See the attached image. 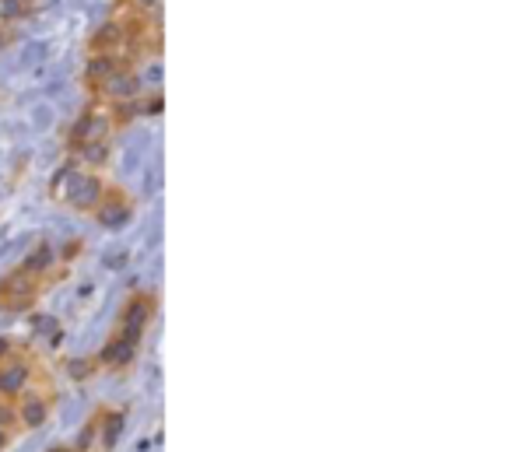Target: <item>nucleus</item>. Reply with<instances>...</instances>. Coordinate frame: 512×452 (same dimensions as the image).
Returning <instances> with one entry per match:
<instances>
[{
  "mask_svg": "<svg viewBox=\"0 0 512 452\" xmlns=\"http://www.w3.org/2000/svg\"><path fill=\"white\" fill-rule=\"evenodd\" d=\"M151 319H155V295H151V291H137V295L123 305L113 337L102 347V365H106L109 372H127V368L134 365L144 347V337H148Z\"/></svg>",
  "mask_w": 512,
  "mask_h": 452,
  "instance_id": "nucleus-2",
  "label": "nucleus"
},
{
  "mask_svg": "<svg viewBox=\"0 0 512 452\" xmlns=\"http://www.w3.org/2000/svg\"><path fill=\"white\" fill-rule=\"evenodd\" d=\"M57 400L60 386L50 361L29 344L0 340V449L43 428Z\"/></svg>",
  "mask_w": 512,
  "mask_h": 452,
  "instance_id": "nucleus-1",
  "label": "nucleus"
},
{
  "mask_svg": "<svg viewBox=\"0 0 512 452\" xmlns=\"http://www.w3.org/2000/svg\"><path fill=\"white\" fill-rule=\"evenodd\" d=\"M60 197H64L67 207L81 214H92L99 221H120V214L127 211V197H123L120 186H113L106 176L85 165V169H74L64 176V186H60Z\"/></svg>",
  "mask_w": 512,
  "mask_h": 452,
  "instance_id": "nucleus-3",
  "label": "nucleus"
},
{
  "mask_svg": "<svg viewBox=\"0 0 512 452\" xmlns=\"http://www.w3.org/2000/svg\"><path fill=\"white\" fill-rule=\"evenodd\" d=\"M120 424H123L120 410L102 407L99 414L88 421L85 442H81L78 449H57V452H106L109 445H113V438H120Z\"/></svg>",
  "mask_w": 512,
  "mask_h": 452,
  "instance_id": "nucleus-5",
  "label": "nucleus"
},
{
  "mask_svg": "<svg viewBox=\"0 0 512 452\" xmlns=\"http://www.w3.org/2000/svg\"><path fill=\"white\" fill-rule=\"evenodd\" d=\"M60 267H53L43 256H29L25 263H18L8 277H0V309L4 312H25L50 291V284L57 281Z\"/></svg>",
  "mask_w": 512,
  "mask_h": 452,
  "instance_id": "nucleus-4",
  "label": "nucleus"
}]
</instances>
